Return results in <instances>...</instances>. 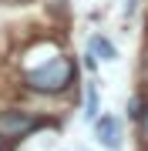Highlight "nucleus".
<instances>
[{
	"label": "nucleus",
	"instance_id": "20e7f679",
	"mask_svg": "<svg viewBox=\"0 0 148 151\" xmlns=\"http://www.w3.org/2000/svg\"><path fill=\"white\" fill-rule=\"evenodd\" d=\"M88 54H91L94 60H98V57H101V60H115V57H118V50H115V44H111L108 37L94 34V37L88 40Z\"/></svg>",
	"mask_w": 148,
	"mask_h": 151
},
{
	"label": "nucleus",
	"instance_id": "0eeeda50",
	"mask_svg": "<svg viewBox=\"0 0 148 151\" xmlns=\"http://www.w3.org/2000/svg\"><path fill=\"white\" fill-rule=\"evenodd\" d=\"M142 134H145V141H148V111H145V118H142Z\"/></svg>",
	"mask_w": 148,
	"mask_h": 151
},
{
	"label": "nucleus",
	"instance_id": "7ed1b4c3",
	"mask_svg": "<svg viewBox=\"0 0 148 151\" xmlns=\"http://www.w3.org/2000/svg\"><path fill=\"white\" fill-rule=\"evenodd\" d=\"M94 138H98L101 148L118 151L121 148V121L115 114H98V118H94Z\"/></svg>",
	"mask_w": 148,
	"mask_h": 151
},
{
	"label": "nucleus",
	"instance_id": "f257e3e1",
	"mask_svg": "<svg viewBox=\"0 0 148 151\" xmlns=\"http://www.w3.org/2000/svg\"><path fill=\"white\" fill-rule=\"evenodd\" d=\"M74 81H77V64H74V57H67V54H54V57H47L44 64L30 67L27 74H24V84H27L34 94H47V97L64 94Z\"/></svg>",
	"mask_w": 148,
	"mask_h": 151
},
{
	"label": "nucleus",
	"instance_id": "1a4fd4ad",
	"mask_svg": "<svg viewBox=\"0 0 148 151\" xmlns=\"http://www.w3.org/2000/svg\"><path fill=\"white\" fill-rule=\"evenodd\" d=\"M4 148H7V141H4V138H0V151H4Z\"/></svg>",
	"mask_w": 148,
	"mask_h": 151
},
{
	"label": "nucleus",
	"instance_id": "423d86ee",
	"mask_svg": "<svg viewBox=\"0 0 148 151\" xmlns=\"http://www.w3.org/2000/svg\"><path fill=\"white\" fill-rule=\"evenodd\" d=\"M145 111H148V104H145V101H142L138 94H135V97H128V118L142 121V118H145Z\"/></svg>",
	"mask_w": 148,
	"mask_h": 151
},
{
	"label": "nucleus",
	"instance_id": "39448f33",
	"mask_svg": "<svg viewBox=\"0 0 148 151\" xmlns=\"http://www.w3.org/2000/svg\"><path fill=\"white\" fill-rule=\"evenodd\" d=\"M101 111V101H98V84H88V94H84V118L94 121Z\"/></svg>",
	"mask_w": 148,
	"mask_h": 151
},
{
	"label": "nucleus",
	"instance_id": "6e6552de",
	"mask_svg": "<svg viewBox=\"0 0 148 151\" xmlns=\"http://www.w3.org/2000/svg\"><path fill=\"white\" fill-rule=\"evenodd\" d=\"M145 81H148V57H145Z\"/></svg>",
	"mask_w": 148,
	"mask_h": 151
},
{
	"label": "nucleus",
	"instance_id": "f03ea898",
	"mask_svg": "<svg viewBox=\"0 0 148 151\" xmlns=\"http://www.w3.org/2000/svg\"><path fill=\"white\" fill-rule=\"evenodd\" d=\"M44 118H37V114L30 111H20V108H4L0 111V138L4 141H20V138H30L34 131L44 128Z\"/></svg>",
	"mask_w": 148,
	"mask_h": 151
}]
</instances>
